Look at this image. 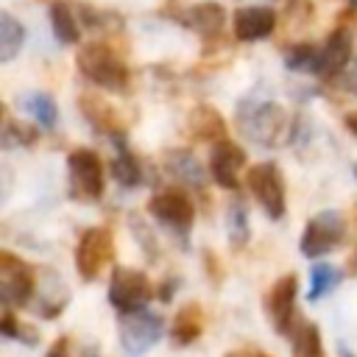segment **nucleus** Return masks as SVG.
<instances>
[{"mask_svg": "<svg viewBox=\"0 0 357 357\" xmlns=\"http://www.w3.org/2000/svg\"><path fill=\"white\" fill-rule=\"evenodd\" d=\"M237 126L259 148H279L290 139V114L271 98H243L237 103Z\"/></svg>", "mask_w": 357, "mask_h": 357, "instance_id": "nucleus-1", "label": "nucleus"}, {"mask_svg": "<svg viewBox=\"0 0 357 357\" xmlns=\"http://www.w3.org/2000/svg\"><path fill=\"white\" fill-rule=\"evenodd\" d=\"M75 64H78V73L103 86V89H126L128 86V67L126 61L103 42H89L78 50L75 56Z\"/></svg>", "mask_w": 357, "mask_h": 357, "instance_id": "nucleus-2", "label": "nucleus"}, {"mask_svg": "<svg viewBox=\"0 0 357 357\" xmlns=\"http://www.w3.org/2000/svg\"><path fill=\"white\" fill-rule=\"evenodd\" d=\"M346 237V218L337 212V209H321L318 215H312L301 231V254L307 259H315V257H324L329 254L332 248H337Z\"/></svg>", "mask_w": 357, "mask_h": 357, "instance_id": "nucleus-3", "label": "nucleus"}, {"mask_svg": "<svg viewBox=\"0 0 357 357\" xmlns=\"http://www.w3.org/2000/svg\"><path fill=\"white\" fill-rule=\"evenodd\" d=\"M151 298H153V284H151V279L142 271L123 268V265L112 271V279H109V304L120 315L145 310Z\"/></svg>", "mask_w": 357, "mask_h": 357, "instance_id": "nucleus-4", "label": "nucleus"}, {"mask_svg": "<svg viewBox=\"0 0 357 357\" xmlns=\"http://www.w3.org/2000/svg\"><path fill=\"white\" fill-rule=\"evenodd\" d=\"M245 184L251 190V195L259 201V206L265 209L268 218L279 220L287 209V192H284V178L282 170L273 162H259L254 167H248L245 173Z\"/></svg>", "mask_w": 357, "mask_h": 357, "instance_id": "nucleus-5", "label": "nucleus"}, {"mask_svg": "<svg viewBox=\"0 0 357 357\" xmlns=\"http://www.w3.org/2000/svg\"><path fill=\"white\" fill-rule=\"evenodd\" d=\"M67 176H70V192L81 201H95L103 195L106 176H103V162L95 151L89 148H75L67 156Z\"/></svg>", "mask_w": 357, "mask_h": 357, "instance_id": "nucleus-6", "label": "nucleus"}, {"mask_svg": "<svg viewBox=\"0 0 357 357\" xmlns=\"http://www.w3.org/2000/svg\"><path fill=\"white\" fill-rule=\"evenodd\" d=\"M114 257V237L106 226H92L75 245V271L84 282H95Z\"/></svg>", "mask_w": 357, "mask_h": 357, "instance_id": "nucleus-7", "label": "nucleus"}, {"mask_svg": "<svg viewBox=\"0 0 357 357\" xmlns=\"http://www.w3.org/2000/svg\"><path fill=\"white\" fill-rule=\"evenodd\" d=\"M36 290V273L33 268L14 257L11 251H0V298L6 307H22L31 301Z\"/></svg>", "mask_w": 357, "mask_h": 357, "instance_id": "nucleus-8", "label": "nucleus"}, {"mask_svg": "<svg viewBox=\"0 0 357 357\" xmlns=\"http://www.w3.org/2000/svg\"><path fill=\"white\" fill-rule=\"evenodd\" d=\"M148 215L159 220L162 226L187 234L195 220V204L181 187H167V190H159L148 201Z\"/></svg>", "mask_w": 357, "mask_h": 357, "instance_id": "nucleus-9", "label": "nucleus"}, {"mask_svg": "<svg viewBox=\"0 0 357 357\" xmlns=\"http://www.w3.org/2000/svg\"><path fill=\"white\" fill-rule=\"evenodd\" d=\"M120 343L128 354L139 357L145 354L159 337H162V318L148 312V310H137V312H126L120 315Z\"/></svg>", "mask_w": 357, "mask_h": 357, "instance_id": "nucleus-10", "label": "nucleus"}, {"mask_svg": "<svg viewBox=\"0 0 357 357\" xmlns=\"http://www.w3.org/2000/svg\"><path fill=\"white\" fill-rule=\"evenodd\" d=\"M296 296H298L296 273L279 276L265 296V312H268V318L279 335H290V329L296 324Z\"/></svg>", "mask_w": 357, "mask_h": 357, "instance_id": "nucleus-11", "label": "nucleus"}, {"mask_svg": "<svg viewBox=\"0 0 357 357\" xmlns=\"http://www.w3.org/2000/svg\"><path fill=\"white\" fill-rule=\"evenodd\" d=\"M245 167V151L231 142V139H218L212 145V153H209V173L215 178L218 187L223 190H237L240 187V173Z\"/></svg>", "mask_w": 357, "mask_h": 357, "instance_id": "nucleus-12", "label": "nucleus"}, {"mask_svg": "<svg viewBox=\"0 0 357 357\" xmlns=\"http://www.w3.org/2000/svg\"><path fill=\"white\" fill-rule=\"evenodd\" d=\"M354 42H351V31L349 28H335L329 36H326V42L318 47V59H315V67H312V73L318 75V78H332V75H337L349 61H351V47Z\"/></svg>", "mask_w": 357, "mask_h": 357, "instance_id": "nucleus-13", "label": "nucleus"}, {"mask_svg": "<svg viewBox=\"0 0 357 357\" xmlns=\"http://www.w3.org/2000/svg\"><path fill=\"white\" fill-rule=\"evenodd\" d=\"M234 36L240 42L268 39L276 28V11L271 6H243L234 11Z\"/></svg>", "mask_w": 357, "mask_h": 357, "instance_id": "nucleus-14", "label": "nucleus"}, {"mask_svg": "<svg viewBox=\"0 0 357 357\" xmlns=\"http://www.w3.org/2000/svg\"><path fill=\"white\" fill-rule=\"evenodd\" d=\"M181 22L190 28V31H195V33H201L204 39H215L220 31H223V22H226V11H223V6L220 3H195V6H190L187 11H181Z\"/></svg>", "mask_w": 357, "mask_h": 357, "instance_id": "nucleus-15", "label": "nucleus"}, {"mask_svg": "<svg viewBox=\"0 0 357 357\" xmlns=\"http://www.w3.org/2000/svg\"><path fill=\"white\" fill-rule=\"evenodd\" d=\"M81 112H84V117H86V123L95 128V131H100V134H109V137H114V139H123L120 134H123V120H120V114H117V109H112L109 103H103L100 98H89V95H84L81 98Z\"/></svg>", "mask_w": 357, "mask_h": 357, "instance_id": "nucleus-16", "label": "nucleus"}, {"mask_svg": "<svg viewBox=\"0 0 357 357\" xmlns=\"http://www.w3.org/2000/svg\"><path fill=\"white\" fill-rule=\"evenodd\" d=\"M17 106H20V112H25L31 120H36L42 128H53V126L59 123V106H56L53 95L42 92V89L17 95Z\"/></svg>", "mask_w": 357, "mask_h": 357, "instance_id": "nucleus-17", "label": "nucleus"}, {"mask_svg": "<svg viewBox=\"0 0 357 357\" xmlns=\"http://www.w3.org/2000/svg\"><path fill=\"white\" fill-rule=\"evenodd\" d=\"M204 332V312L198 304H187L176 312L173 318V326H170V340L176 346H190L201 337Z\"/></svg>", "mask_w": 357, "mask_h": 357, "instance_id": "nucleus-18", "label": "nucleus"}, {"mask_svg": "<svg viewBox=\"0 0 357 357\" xmlns=\"http://www.w3.org/2000/svg\"><path fill=\"white\" fill-rule=\"evenodd\" d=\"M187 131L195 137V139H223L226 134V123L220 117V112H215L212 106H195L190 112V120H187Z\"/></svg>", "mask_w": 357, "mask_h": 357, "instance_id": "nucleus-19", "label": "nucleus"}, {"mask_svg": "<svg viewBox=\"0 0 357 357\" xmlns=\"http://www.w3.org/2000/svg\"><path fill=\"white\" fill-rule=\"evenodd\" d=\"M287 337L293 343V357H324V340H321V332L315 324L296 318Z\"/></svg>", "mask_w": 357, "mask_h": 357, "instance_id": "nucleus-20", "label": "nucleus"}, {"mask_svg": "<svg viewBox=\"0 0 357 357\" xmlns=\"http://www.w3.org/2000/svg\"><path fill=\"white\" fill-rule=\"evenodd\" d=\"M50 28H53V36L61 45H75L81 39V22L75 20V14H73L67 0H53V6H50Z\"/></svg>", "mask_w": 357, "mask_h": 357, "instance_id": "nucleus-21", "label": "nucleus"}, {"mask_svg": "<svg viewBox=\"0 0 357 357\" xmlns=\"http://www.w3.org/2000/svg\"><path fill=\"white\" fill-rule=\"evenodd\" d=\"M165 167L173 178H181V181L195 184V187L204 184V170H201L198 159L190 151H167L165 153Z\"/></svg>", "mask_w": 357, "mask_h": 357, "instance_id": "nucleus-22", "label": "nucleus"}, {"mask_svg": "<svg viewBox=\"0 0 357 357\" xmlns=\"http://www.w3.org/2000/svg\"><path fill=\"white\" fill-rule=\"evenodd\" d=\"M25 45V28L11 11H0V61H11Z\"/></svg>", "mask_w": 357, "mask_h": 357, "instance_id": "nucleus-23", "label": "nucleus"}, {"mask_svg": "<svg viewBox=\"0 0 357 357\" xmlns=\"http://www.w3.org/2000/svg\"><path fill=\"white\" fill-rule=\"evenodd\" d=\"M112 176L123 187H137L142 181V167H139L137 156L123 148V139L117 142V156L112 159Z\"/></svg>", "mask_w": 357, "mask_h": 357, "instance_id": "nucleus-24", "label": "nucleus"}, {"mask_svg": "<svg viewBox=\"0 0 357 357\" xmlns=\"http://www.w3.org/2000/svg\"><path fill=\"white\" fill-rule=\"evenodd\" d=\"M340 271L329 262H318L310 268V290H307V298L310 301H321L329 290H335L340 284Z\"/></svg>", "mask_w": 357, "mask_h": 357, "instance_id": "nucleus-25", "label": "nucleus"}, {"mask_svg": "<svg viewBox=\"0 0 357 357\" xmlns=\"http://www.w3.org/2000/svg\"><path fill=\"white\" fill-rule=\"evenodd\" d=\"M36 128L33 126H25L8 114H3V131H0V142L3 148H22V145H33L36 142Z\"/></svg>", "mask_w": 357, "mask_h": 357, "instance_id": "nucleus-26", "label": "nucleus"}, {"mask_svg": "<svg viewBox=\"0 0 357 357\" xmlns=\"http://www.w3.org/2000/svg\"><path fill=\"white\" fill-rule=\"evenodd\" d=\"M226 231L234 248H240L248 240V209L240 201H231L226 209Z\"/></svg>", "mask_w": 357, "mask_h": 357, "instance_id": "nucleus-27", "label": "nucleus"}, {"mask_svg": "<svg viewBox=\"0 0 357 357\" xmlns=\"http://www.w3.org/2000/svg\"><path fill=\"white\" fill-rule=\"evenodd\" d=\"M315 59H318V47H315L312 42H298V45H293V47L284 53L287 70H296V73H312Z\"/></svg>", "mask_w": 357, "mask_h": 357, "instance_id": "nucleus-28", "label": "nucleus"}, {"mask_svg": "<svg viewBox=\"0 0 357 357\" xmlns=\"http://www.w3.org/2000/svg\"><path fill=\"white\" fill-rule=\"evenodd\" d=\"M0 332L6 335V337H14V340H25V343H36V332L33 329H25L17 318H14V312L6 307V312H3V318H0Z\"/></svg>", "mask_w": 357, "mask_h": 357, "instance_id": "nucleus-29", "label": "nucleus"}, {"mask_svg": "<svg viewBox=\"0 0 357 357\" xmlns=\"http://www.w3.org/2000/svg\"><path fill=\"white\" fill-rule=\"evenodd\" d=\"M70 343H67V337H59L53 346H50V351H47V357H70V349H67Z\"/></svg>", "mask_w": 357, "mask_h": 357, "instance_id": "nucleus-30", "label": "nucleus"}, {"mask_svg": "<svg viewBox=\"0 0 357 357\" xmlns=\"http://www.w3.org/2000/svg\"><path fill=\"white\" fill-rule=\"evenodd\" d=\"M343 86H346L351 95H357V61L349 67V73H346V78H343Z\"/></svg>", "mask_w": 357, "mask_h": 357, "instance_id": "nucleus-31", "label": "nucleus"}, {"mask_svg": "<svg viewBox=\"0 0 357 357\" xmlns=\"http://www.w3.org/2000/svg\"><path fill=\"white\" fill-rule=\"evenodd\" d=\"M343 123H346V128H349V131H351V134L357 137V112H349Z\"/></svg>", "mask_w": 357, "mask_h": 357, "instance_id": "nucleus-32", "label": "nucleus"}, {"mask_svg": "<svg viewBox=\"0 0 357 357\" xmlns=\"http://www.w3.org/2000/svg\"><path fill=\"white\" fill-rule=\"evenodd\" d=\"M226 357H268V354L254 351V349H243V351H231V354H226Z\"/></svg>", "mask_w": 357, "mask_h": 357, "instance_id": "nucleus-33", "label": "nucleus"}, {"mask_svg": "<svg viewBox=\"0 0 357 357\" xmlns=\"http://www.w3.org/2000/svg\"><path fill=\"white\" fill-rule=\"evenodd\" d=\"M337 354H340V357H357V354H351L346 346H340V351H337Z\"/></svg>", "mask_w": 357, "mask_h": 357, "instance_id": "nucleus-34", "label": "nucleus"}, {"mask_svg": "<svg viewBox=\"0 0 357 357\" xmlns=\"http://www.w3.org/2000/svg\"><path fill=\"white\" fill-rule=\"evenodd\" d=\"M354 178H357V165H354Z\"/></svg>", "mask_w": 357, "mask_h": 357, "instance_id": "nucleus-35", "label": "nucleus"}, {"mask_svg": "<svg viewBox=\"0 0 357 357\" xmlns=\"http://www.w3.org/2000/svg\"><path fill=\"white\" fill-rule=\"evenodd\" d=\"M349 3H354V6H357V0H349Z\"/></svg>", "mask_w": 357, "mask_h": 357, "instance_id": "nucleus-36", "label": "nucleus"}]
</instances>
